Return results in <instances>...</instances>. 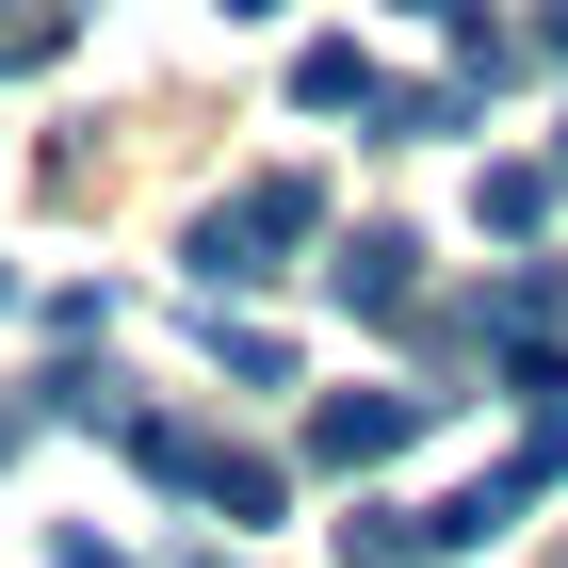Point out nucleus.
Here are the masks:
<instances>
[{"label": "nucleus", "instance_id": "f257e3e1", "mask_svg": "<svg viewBox=\"0 0 568 568\" xmlns=\"http://www.w3.org/2000/svg\"><path fill=\"white\" fill-rule=\"evenodd\" d=\"M308 227H325V195H308L293 163H276V179H244L227 212H195V293H261V276H276V244H308Z\"/></svg>", "mask_w": 568, "mask_h": 568}, {"label": "nucleus", "instance_id": "f03ea898", "mask_svg": "<svg viewBox=\"0 0 568 568\" xmlns=\"http://www.w3.org/2000/svg\"><path fill=\"white\" fill-rule=\"evenodd\" d=\"M423 423H438V390H325L308 406V455H325V471H374V455H406Z\"/></svg>", "mask_w": 568, "mask_h": 568}, {"label": "nucleus", "instance_id": "7ed1b4c3", "mask_svg": "<svg viewBox=\"0 0 568 568\" xmlns=\"http://www.w3.org/2000/svg\"><path fill=\"white\" fill-rule=\"evenodd\" d=\"M406 261H423V244H406V227H357L342 261H325V293H342L357 325H423V276H406Z\"/></svg>", "mask_w": 568, "mask_h": 568}, {"label": "nucleus", "instance_id": "20e7f679", "mask_svg": "<svg viewBox=\"0 0 568 568\" xmlns=\"http://www.w3.org/2000/svg\"><path fill=\"white\" fill-rule=\"evenodd\" d=\"M293 98H308V114H390V82H374V49H357V33H325V49H308V65H293Z\"/></svg>", "mask_w": 568, "mask_h": 568}, {"label": "nucleus", "instance_id": "39448f33", "mask_svg": "<svg viewBox=\"0 0 568 568\" xmlns=\"http://www.w3.org/2000/svg\"><path fill=\"white\" fill-rule=\"evenodd\" d=\"M65 33H82L65 0H0V82H17V65H65Z\"/></svg>", "mask_w": 568, "mask_h": 568}, {"label": "nucleus", "instance_id": "423d86ee", "mask_svg": "<svg viewBox=\"0 0 568 568\" xmlns=\"http://www.w3.org/2000/svg\"><path fill=\"white\" fill-rule=\"evenodd\" d=\"M423 552H438V536L390 520V504H357V520H342V568H423Z\"/></svg>", "mask_w": 568, "mask_h": 568}, {"label": "nucleus", "instance_id": "0eeeda50", "mask_svg": "<svg viewBox=\"0 0 568 568\" xmlns=\"http://www.w3.org/2000/svg\"><path fill=\"white\" fill-rule=\"evenodd\" d=\"M471 212H487V227H536V212H552V163H504V179H471Z\"/></svg>", "mask_w": 568, "mask_h": 568}, {"label": "nucleus", "instance_id": "6e6552de", "mask_svg": "<svg viewBox=\"0 0 568 568\" xmlns=\"http://www.w3.org/2000/svg\"><path fill=\"white\" fill-rule=\"evenodd\" d=\"M49 568H131V552H114V536H65V552H49Z\"/></svg>", "mask_w": 568, "mask_h": 568}, {"label": "nucleus", "instance_id": "1a4fd4ad", "mask_svg": "<svg viewBox=\"0 0 568 568\" xmlns=\"http://www.w3.org/2000/svg\"><path fill=\"white\" fill-rule=\"evenodd\" d=\"M33 423H49V406H0V455H17V438H33Z\"/></svg>", "mask_w": 568, "mask_h": 568}, {"label": "nucleus", "instance_id": "9d476101", "mask_svg": "<svg viewBox=\"0 0 568 568\" xmlns=\"http://www.w3.org/2000/svg\"><path fill=\"white\" fill-rule=\"evenodd\" d=\"M536 49H552V65H568V0H552V17H536Z\"/></svg>", "mask_w": 568, "mask_h": 568}, {"label": "nucleus", "instance_id": "9b49d317", "mask_svg": "<svg viewBox=\"0 0 568 568\" xmlns=\"http://www.w3.org/2000/svg\"><path fill=\"white\" fill-rule=\"evenodd\" d=\"M227 17H276V0H227Z\"/></svg>", "mask_w": 568, "mask_h": 568}, {"label": "nucleus", "instance_id": "f8f14e48", "mask_svg": "<svg viewBox=\"0 0 568 568\" xmlns=\"http://www.w3.org/2000/svg\"><path fill=\"white\" fill-rule=\"evenodd\" d=\"M195 568H227V552H195Z\"/></svg>", "mask_w": 568, "mask_h": 568}]
</instances>
